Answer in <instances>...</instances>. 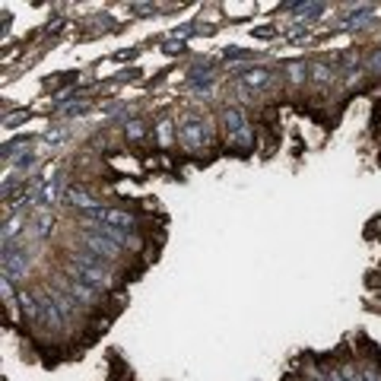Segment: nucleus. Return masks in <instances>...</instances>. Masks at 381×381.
Instances as JSON below:
<instances>
[{"instance_id": "f257e3e1", "label": "nucleus", "mask_w": 381, "mask_h": 381, "mask_svg": "<svg viewBox=\"0 0 381 381\" xmlns=\"http://www.w3.org/2000/svg\"><path fill=\"white\" fill-rule=\"evenodd\" d=\"M64 270H70V274L80 277L83 283L95 286L99 292H112L114 286H118V280H114V274H112V264L99 261V257H92L90 251H83V248L67 251V267Z\"/></svg>"}, {"instance_id": "f03ea898", "label": "nucleus", "mask_w": 381, "mask_h": 381, "mask_svg": "<svg viewBox=\"0 0 381 381\" xmlns=\"http://www.w3.org/2000/svg\"><path fill=\"white\" fill-rule=\"evenodd\" d=\"M220 121H222V131H226V140H229V153L251 156V149H254V131H251V121H248V114H245V108L222 105Z\"/></svg>"}, {"instance_id": "7ed1b4c3", "label": "nucleus", "mask_w": 381, "mask_h": 381, "mask_svg": "<svg viewBox=\"0 0 381 381\" xmlns=\"http://www.w3.org/2000/svg\"><path fill=\"white\" fill-rule=\"evenodd\" d=\"M175 124H178V143L188 149V153H203V149H210V143H213V131H210L207 121H203L197 112L181 114Z\"/></svg>"}, {"instance_id": "20e7f679", "label": "nucleus", "mask_w": 381, "mask_h": 381, "mask_svg": "<svg viewBox=\"0 0 381 381\" xmlns=\"http://www.w3.org/2000/svg\"><path fill=\"white\" fill-rule=\"evenodd\" d=\"M51 283H58L60 289H67L73 299H77L80 305H83L86 311H95L102 305V299H105V292H99L95 286H90V283H83L80 277H73L70 270H54L51 274Z\"/></svg>"}, {"instance_id": "39448f33", "label": "nucleus", "mask_w": 381, "mask_h": 381, "mask_svg": "<svg viewBox=\"0 0 381 381\" xmlns=\"http://www.w3.org/2000/svg\"><path fill=\"white\" fill-rule=\"evenodd\" d=\"M77 242H80V248L83 251H90L92 257H99V261H105V264H114V261H121V257L127 254L124 248H118V245L105 242V238H99V235H80Z\"/></svg>"}, {"instance_id": "423d86ee", "label": "nucleus", "mask_w": 381, "mask_h": 381, "mask_svg": "<svg viewBox=\"0 0 381 381\" xmlns=\"http://www.w3.org/2000/svg\"><path fill=\"white\" fill-rule=\"evenodd\" d=\"M16 308L26 321L38 324L42 328V318H45V305H42V289H19L16 292Z\"/></svg>"}, {"instance_id": "0eeeda50", "label": "nucleus", "mask_w": 381, "mask_h": 381, "mask_svg": "<svg viewBox=\"0 0 381 381\" xmlns=\"http://www.w3.org/2000/svg\"><path fill=\"white\" fill-rule=\"evenodd\" d=\"M32 274V254L23 248L10 251V254H4V277H10L13 283H23L26 277Z\"/></svg>"}, {"instance_id": "6e6552de", "label": "nucleus", "mask_w": 381, "mask_h": 381, "mask_svg": "<svg viewBox=\"0 0 381 381\" xmlns=\"http://www.w3.org/2000/svg\"><path fill=\"white\" fill-rule=\"evenodd\" d=\"M86 216H92V220H99V222H108V226H114V229H124V232H134L140 222L134 213L118 210V207H102L99 213H86Z\"/></svg>"}, {"instance_id": "1a4fd4ad", "label": "nucleus", "mask_w": 381, "mask_h": 381, "mask_svg": "<svg viewBox=\"0 0 381 381\" xmlns=\"http://www.w3.org/2000/svg\"><path fill=\"white\" fill-rule=\"evenodd\" d=\"M42 305H45V318H42V328L45 331H51V333H60L67 328V318H64V311L58 308V302H54V296H51V289H42Z\"/></svg>"}, {"instance_id": "9d476101", "label": "nucleus", "mask_w": 381, "mask_h": 381, "mask_svg": "<svg viewBox=\"0 0 381 381\" xmlns=\"http://www.w3.org/2000/svg\"><path fill=\"white\" fill-rule=\"evenodd\" d=\"M64 200L70 203L73 210H83V216H86V213H99V210L105 207V203H102L99 197L92 194V190H86V188H80V185H77V188H67V197H64Z\"/></svg>"}, {"instance_id": "9b49d317", "label": "nucleus", "mask_w": 381, "mask_h": 381, "mask_svg": "<svg viewBox=\"0 0 381 381\" xmlns=\"http://www.w3.org/2000/svg\"><path fill=\"white\" fill-rule=\"evenodd\" d=\"M54 226H58V216L51 213V210H36V213H29V232L36 242H45V238H51Z\"/></svg>"}, {"instance_id": "f8f14e48", "label": "nucleus", "mask_w": 381, "mask_h": 381, "mask_svg": "<svg viewBox=\"0 0 381 381\" xmlns=\"http://www.w3.org/2000/svg\"><path fill=\"white\" fill-rule=\"evenodd\" d=\"M333 77H337V64H331L328 58H318L308 64V80L315 86H331Z\"/></svg>"}, {"instance_id": "ddd939ff", "label": "nucleus", "mask_w": 381, "mask_h": 381, "mask_svg": "<svg viewBox=\"0 0 381 381\" xmlns=\"http://www.w3.org/2000/svg\"><path fill=\"white\" fill-rule=\"evenodd\" d=\"M283 73H286V83L299 90V86L308 83V60H286Z\"/></svg>"}, {"instance_id": "4468645a", "label": "nucleus", "mask_w": 381, "mask_h": 381, "mask_svg": "<svg viewBox=\"0 0 381 381\" xmlns=\"http://www.w3.org/2000/svg\"><path fill=\"white\" fill-rule=\"evenodd\" d=\"M286 10H292V19H296V23H305V19H318L328 6L324 4H289Z\"/></svg>"}, {"instance_id": "2eb2a0df", "label": "nucleus", "mask_w": 381, "mask_h": 381, "mask_svg": "<svg viewBox=\"0 0 381 381\" xmlns=\"http://www.w3.org/2000/svg\"><path fill=\"white\" fill-rule=\"evenodd\" d=\"M124 137L131 143H143V140H146V121H143L140 114H134V118L124 121Z\"/></svg>"}, {"instance_id": "dca6fc26", "label": "nucleus", "mask_w": 381, "mask_h": 381, "mask_svg": "<svg viewBox=\"0 0 381 381\" xmlns=\"http://www.w3.org/2000/svg\"><path fill=\"white\" fill-rule=\"evenodd\" d=\"M156 137H159L162 146H172V143L178 140V124H175L172 118H162L159 127H156Z\"/></svg>"}, {"instance_id": "f3484780", "label": "nucleus", "mask_w": 381, "mask_h": 381, "mask_svg": "<svg viewBox=\"0 0 381 381\" xmlns=\"http://www.w3.org/2000/svg\"><path fill=\"white\" fill-rule=\"evenodd\" d=\"M36 162H38V149H36V146H29V149H26V153L13 156V159L6 162V166H13V168H16V172H29V168L36 166Z\"/></svg>"}, {"instance_id": "a211bd4d", "label": "nucleus", "mask_w": 381, "mask_h": 381, "mask_svg": "<svg viewBox=\"0 0 381 381\" xmlns=\"http://www.w3.org/2000/svg\"><path fill=\"white\" fill-rule=\"evenodd\" d=\"M86 112H90V102H67V105H60V118H80Z\"/></svg>"}, {"instance_id": "6ab92c4d", "label": "nucleus", "mask_w": 381, "mask_h": 381, "mask_svg": "<svg viewBox=\"0 0 381 381\" xmlns=\"http://www.w3.org/2000/svg\"><path fill=\"white\" fill-rule=\"evenodd\" d=\"M365 70H369L372 77H381V45L369 51V58H365Z\"/></svg>"}, {"instance_id": "aec40b11", "label": "nucleus", "mask_w": 381, "mask_h": 381, "mask_svg": "<svg viewBox=\"0 0 381 381\" xmlns=\"http://www.w3.org/2000/svg\"><path fill=\"white\" fill-rule=\"evenodd\" d=\"M340 372H343V381H363V365L359 363H343Z\"/></svg>"}, {"instance_id": "412c9836", "label": "nucleus", "mask_w": 381, "mask_h": 381, "mask_svg": "<svg viewBox=\"0 0 381 381\" xmlns=\"http://www.w3.org/2000/svg\"><path fill=\"white\" fill-rule=\"evenodd\" d=\"M67 134H70V131L58 124V127H51V131L45 134V143H48V146H58V143H64V140H67Z\"/></svg>"}, {"instance_id": "4be33fe9", "label": "nucleus", "mask_w": 381, "mask_h": 381, "mask_svg": "<svg viewBox=\"0 0 381 381\" xmlns=\"http://www.w3.org/2000/svg\"><path fill=\"white\" fill-rule=\"evenodd\" d=\"M363 381H381V372L375 365H363Z\"/></svg>"}, {"instance_id": "5701e85b", "label": "nucleus", "mask_w": 381, "mask_h": 381, "mask_svg": "<svg viewBox=\"0 0 381 381\" xmlns=\"http://www.w3.org/2000/svg\"><path fill=\"white\" fill-rule=\"evenodd\" d=\"M162 51H168V54H181V51H185V42H162Z\"/></svg>"}, {"instance_id": "b1692460", "label": "nucleus", "mask_w": 381, "mask_h": 381, "mask_svg": "<svg viewBox=\"0 0 381 381\" xmlns=\"http://www.w3.org/2000/svg\"><path fill=\"white\" fill-rule=\"evenodd\" d=\"M134 13H137V16H156L153 10H159V6H149V4H143V6H131Z\"/></svg>"}]
</instances>
